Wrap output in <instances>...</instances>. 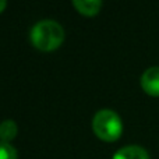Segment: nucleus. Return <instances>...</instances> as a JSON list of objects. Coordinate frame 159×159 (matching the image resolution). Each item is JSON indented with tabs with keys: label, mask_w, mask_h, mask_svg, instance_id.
Returning <instances> with one entry per match:
<instances>
[{
	"label": "nucleus",
	"mask_w": 159,
	"mask_h": 159,
	"mask_svg": "<svg viewBox=\"0 0 159 159\" xmlns=\"http://www.w3.org/2000/svg\"><path fill=\"white\" fill-rule=\"evenodd\" d=\"M93 133L103 141H116L121 135L123 123L120 116L110 109H102L96 112L92 120Z\"/></svg>",
	"instance_id": "nucleus-2"
},
{
	"label": "nucleus",
	"mask_w": 159,
	"mask_h": 159,
	"mask_svg": "<svg viewBox=\"0 0 159 159\" xmlns=\"http://www.w3.org/2000/svg\"><path fill=\"white\" fill-rule=\"evenodd\" d=\"M73 6L84 16H95L102 7L101 0H74Z\"/></svg>",
	"instance_id": "nucleus-5"
},
{
	"label": "nucleus",
	"mask_w": 159,
	"mask_h": 159,
	"mask_svg": "<svg viewBox=\"0 0 159 159\" xmlns=\"http://www.w3.org/2000/svg\"><path fill=\"white\" fill-rule=\"evenodd\" d=\"M6 4H7V3H6V2H4V0H0V13H2V11H3V10H4Z\"/></svg>",
	"instance_id": "nucleus-8"
},
{
	"label": "nucleus",
	"mask_w": 159,
	"mask_h": 159,
	"mask_svg": "<svg viewBox=\"0 0 159 159\" xmlns=\"http://www.w3.org/2000/svg\"><path fill=\"white\" fill-rule=\"evenodd\" d=\"M18 127H17L16 121L13 120H4L0 123V140L2 143L8 144L14 137L17 135Z\"/></svg>",
	"instance_id": "nucleus-6"
},
{
	"label": "nucleus",
	"mask_w": 159,
	"mask_h": 159,
	"mask_svg": "<svg viewBox=\"0 0 159 159\" xmlns=\"http://www.w3.org/2000/svg\"><path fill=\"white\" fill-rule=\"evenodd\" d=\"M0 159H17V151L10 144L0 141Z\"/></svg>",
	"instance_id": "nucleus-7"
},
{
	"label": "nucleus",
	"mask_w": 159,
	"mask_h": 159,
	"mask_svg": "<svg viewBox=\"0 0 159 159\" xmlns=\"http://www.w3.org/2000/svg\"><path fill=\"white\" fill-rule=\"evenodd\" d=\"M141 87L149 95L159 96V66L149 67L143 73Z\"/></svg>",
	"instance_id": "nucleus-3"
},
{
	"label": "nucleus",
	"mask_w": 159,
	"mask_h": 159,
	"mask_svg": "<svg viewBox=\"0 0 159 159\" xmlns=\"http://www.w3.org/2000/svg\"><path fill=\"white\" fill-rule=\"evenodd\" d=\"M31 41L34 46L43 52L57 49L64 41V30L53 20H43L36 22L31 30Z\"/></svg>",
	"instance_id": "nucleus-1"
},
{
	"label": "nucleus",
	"mask_w": 159,
	"mask_h": 159,
	"mask_svg": "<svg viewBox=\"0 0 159 159\" xmlns=\"http://www.w3.org/2000/svg\"><path fill=\"white\" fill-rule=\"evenodd\" d=\"M113 159H149V155L143 147L129 145L119 149Z\"/></svg>",
	"instance_id": "nucleus-4"
}]
</instances>
